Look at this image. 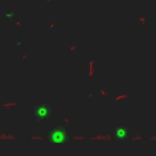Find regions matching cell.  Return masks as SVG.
<instances>
[{
  "label": "cell",
  "mask_w": 156,
  "mask_h": 156,
  "mask_svg": "<svg viewBox=\"0 0 156 156\" xmlns=\"http://www.w3.org/2000/svg\"><path fill=\"white\" fill-rule=\"evenodd\" d=\"M46 141L54 146H65L69 140V130L62 124L52 126L45 133Z\"/></svg>",
  "instance_id": "1"
},
{
  "label": "cell",
  "mask_w": 156,
  "mask_h": 156,
  "mask_svg": "<svg viewBox=\"0 0 156 156\" xmlns=\"http://www.w3.org/2000/svg\"><path fill=\"white\" fill-rule=\"evenodd\" d=\"M55 113V105L51 102H37L33 105L32 116L37 122H45L51 119Z\"/></svg>",
  "instance_id": "2"
},
{
  "label": "cell",
  "mask_w": 156,
  "mask_h": 156,
  "mask_svg": "<svg viewBox=\"0 0 156 156\" xmlns=\"http://www.w3.org/2000/svg\"><path fill=\"white\" fill-rule=\"evenodd\" d=\"M113 134H115L116 138L121 139V138H126V135L128 134V130H127L126 127H123V126H118V127L113 130Z\"/></svg>",
  "instance_id": "3"
}]
</instances>
